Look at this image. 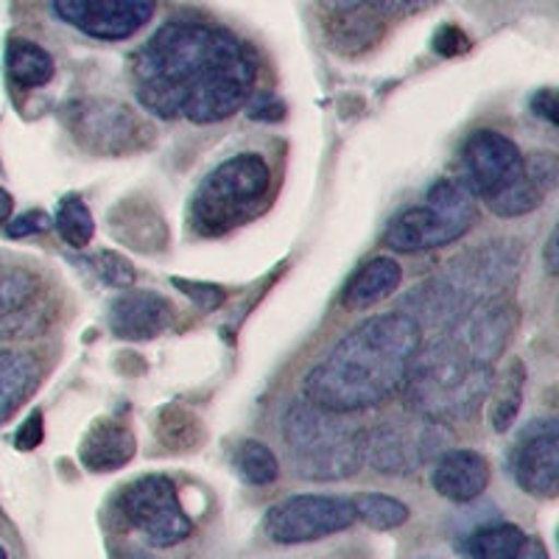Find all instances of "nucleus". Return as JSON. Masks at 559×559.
Wrapping results in <instances>:
<instances>
[{"instance_id": "obj_1", "label": "nucleus", "mask_w": 559, "mask_h": 559, "mask_svg": "<svg viewBox=\"0 0 559 559\" xmlns=\"http://www.w3.org/2000/svg\"><path fill=\"white\" fill-rule=\"evenodd\" d=\"M258 79L249 45L204 23H166L132 57L134 98L163 121L218 123L247 107Z\"/></svg>"}, {"instance_id": "obj_2", "label": "nucleus", "mask_w": 559, "mask_h": 559, "mask_svg": "<svg viewBox=\"0 0 559 559\" xmlns=\"http://www.w3.org/2000/svg\"><path fill=\"white\" fill-rule=\"evenodd\" d=\"M518 328V311L503 294L487 299L439 336L419 344L403 381V403L412 414L453 423L476 417L496 381V364Z\"/></svg>"}, {"instance_id": "obj_3", "label": "nucleus", "mask_w": 559, "mask_h": 559, "mask_svg": "<svg viewBox=\"0 0 559 559\" xmlns=\"http://www.w3.org/2000/svg\"><path fill=\"white\" fill-rule=\"evenodd\" d=\"M423 331L403 311L381 313L349 331L302 381L306 401L336 414H356L401 392Z\"/></svg>"}, {"instance_id": "obj_4", "label": "nucleus", "mask_w": 559, "mask_h": 559, "mask_svg": "<svg viewBox=\"0 0 559 559\" xmlns=\"http://www.w3.org/2000/svg\"><path fill=\"white\" fill-rule=\"evenodd\" d=\"M521 263L523 249L512 241L478 247L412 288L403 297L401 311L419 324V331H442L476 306L503 294L518 277Z\"/></svg>"}, {"instance_id": "obj_5", "label": "nucleus", "mask_w": 559, "mask_h": 559, "mask_svg": "<svg viewBox=\"0 0 559 559\" xmlns=\"http://www.w3.org/2000/svg\"><path fill=\"white\" fill-rule=\"evenodd\" d=\"M283 439L294 473L311 481H338L364 467V431L344 414L328 412L308 401L288 406Z\"/></svg>"}, {"instance_id": "obj_6", "label": "nucleus", "mask_w": 559, "mask_h": 559, "mask_svg": "<svg viewBox=\"0 0 559 559\" xmlns=\"http://www.w3.org/2000/svg\"><path fill=\"white\" fill-rule=\"evenodd\" d=\"M272 188V168L261 154H236L224 159L199 182L191 199V227L199 236L233 233L263 207Z\"/></svg>"}, {"instance_id": "obj_7", "label": "nucleus", "mask_w": 559, "mask_h": 559, "mask_svg": "<svg viewBox=\"0 0 559 559\" xmlns=\"http://www.w3.org/2000/svg\"><path fill=\"white\" fill-rule=\"evenodd\" d=\"M476 193L462 179H439L431 185L426 202L403 210L383 233V243L392 252H428L448 247L471 233L476 224Z\"/></svg>"}, {"instance_id": "obj_8", "label": "nucleus", "mask_w": 559, "mask_h": 559, "mask_svg": "<svg viewBox=\"0 0 559 559\" xmlns=\"http://www.w3.org/2000/svg\"><path fill=\"white\" fill-rule=\"evenodd\" d=\"M448 433L445 423L428 417L389 419L381 426L364 431V462L383 476H408L423 464L445 453Z\"/></svg>"}, {"instance_id": "obj_9", "label": "nucleus", "mask_w": 559, "mask_h": 559, "mask_svg": "<svg viewBox=\"0 0 559 559\" xmlns=\"http://www.w3.org/2000/svg\"><path fill=\"white\" fill-rule=\"evenodd\" d=\"M118 512L154 548L179 546L193 534V521L168 476H143L129 484L118 498Z\"/></svg>"}, {"instance_id": "obj_10", "label": "nucleus", "mask_w": 559, "mask_h": 559, "mask_svg": "<svg viewBox=\"0 0 559 559\" xmlns=\"http://www.w3.org/2000/svg\"><path fill=\"white\" fill-rule=\"evenodd\" d=\"M356 523L353 501L342 496H292L274 503L263 518V532L280 546H302L347 532Z\"/></svg>"}, {"instance_id": "obj_11", "label": "nucleus", "mask_w": 559, "mask_h": 559, "mask_svg": "<svg viewBox=\"0 0 559 559\" xmlns=\"http://www.w3.org/2000/svg\"><path fill=\"white\" fill-rule=\"evenodd\" d=\"M70 134L79 146L96 154H123L146 140V123L123 102L112 98H82L64 109Z\"/></svg>"}, {"instance_id": "obj_12", "label": "nucleus", "mask_w": 559, "mask_h": 559, "mask_svg": "<svg viewBox=\"0 0 559 559\" xmlns=\"http://www.w3.org/2000/svg\"><path fill=\"white\" fill-rule=\"evenodd\" d=\"M53 14L102 43L134 37L154 17V0H53Z\"/></svg>"}, {"instance_id": "obj_13", "label": "nucleus", "mask_w": 559, "mask_h": 559, "mask_svg": "<svg viewBox=\"0 0 559 559\" xmlns=\"http://www.w3.org/2000/svg\"><path fill=\"white\" fill-rule=\"evenodd\" d=\"M462 182L478 197L489 199L523 174V154L515 140L496 129H476L464 140Z\"/></svg>"}, {"instance_id": "obj_14", "label": "nucleus", "mask_w": 559, "mask_h": 559, "mask_svg": "<svg viewBox=\"0 0 559 559\" xmlns=\"http://www.w3.org/2000/svg\"><path fill=\"white\" fill-rule=\"evenodd\" d=\"M512 476L534 498H557L559 492V426L557 419L532 423L512 453Z\"/></svg>"}, {"instance_id": "obj_15", "label": "nucleus", "mask_w": 559, "mask_h": 559, "mask_svg": "<svg viewBox=\"0 0 559 559\" xmlns=\"http://www.w3.org/2000/svg\"><path fill=\"white\" fill-rule=\"evenodd\" d=\"M557 157L546 152L523 157V174L512 185H507L501 193L487 199V207L498 218H521L543 207L548 193L557 188Z\"/></svg>"}, {"instance_id": "obj_16", "label": "nucleus", "mask_w": 559, "mask_h": 559, "mask_svg": "<svg viewBox=\"0 0 559 559\" xmlns=\"http://www.w3.org/2000/svg\"><path fill=\"white\" fill-rule=\"evenodd\" d=\"M174 324V308L166 297L154 292L121 294L109 306V331L123 342H148Z\"/></svg>"}, {"instance_id": "obj_17", "label": "nucleus", "mask_w": 559, "mask_h": 559, "mask_svg": "<svg viewBox=\"0 0 559 559\" xmlns=\"http://www.w3.org/2000/svg\"><path fill=\"white\" fill-rule=\"evenodd\" d=\"M431 484L445 501L471 503L487 492L489 462L471 448H453L437 456Z\"/></svg>"}, {"instance_id": "obj_18", "label": "nucleus", "mask_w": 559, "mask_h": 559, "mask_svg": "<svg viewBox=\"0 0 559 559\" xmlns=\"http://www.w3.org/2000/svg\"><path fill=\"white\" fill-rule=\"evenodd\" d=\"M138 453V439L123 419L102 417L90 426L79 445V459L90 473H115L127 467Z\"/></svg>"}, {"instance_id": "obj_19", "label": "nucleus", "mask_w": 559, "mask_h": 559, "mask_svg": "<svg viewBox=\"0 0 559 559\" xmlns=\"http://www.w3.org/2000/svg\"><path fill=\"white\" fill-rule=\"evenodd\" d=\"M403 283V269L394 258L378 254L372 261L364 263L342 292V306L347 311H367L372 306H381L383 299L392 297Z\"/></svg>"}, {"instance_id": "obj_20", "label": "nucleus", "mask_w": 559, "mask_h": 559, "mask_svg": "<svg viewBox=\"0 0 559 559\" xmlns=\"http://www.w3.org/2000/svg\"><path fill=\"white\" fill-rule=\"evenodd\" d=\"M43 364L26 349H0V419H9L37 392Z\"/></svg>"}, {"instance_id": "obj_21", "label": "nucleus", "mask_w": 559, "mask_h": 559, "mask_svg": "<svg viewBox=\"0 0 559 559\" xmlns=\"http://www.w3.org/2000/svg\"><path fill=\"white\" fill-rule=\"evenodd\" d=\"M7 70L17 87H45L57 73L53 57L32 39H12L7 48Z\"/></svg>"}, {"instance_id": "obj_22", "label": "nucleus", "mask_w": 559, "mask_h": 559, "mask_svg": "<svg viewBox=\"0 0 559 559\" xmlns=\"http://www.w3.org/2000/svg\"><path fill=\"white\" fill-rule=\"evenodd\" d=\"M523 386H526V367L523 361L512 358L503 369V376L498 381H492L489 389V426L496 428L498 433H507L509 428L515 426L518 414L523 406Z\"/></svg>"}, {"instance_id": "obj_23", "label": "nucleus", "mask_w": 559, "mask_h": 559, "mask_svg": "<svg viewBox=\"0 0 559 559\" xmlns=\"http://www.w3.org/2000/svg\"><path fill=\"white\" fill-rule=\"evenodd\" d=\"M526 532L518 523H489L467 540V559H512L521 551Z\"/></svg>"}, {"instance_id": "obj_24", "label": "nucleus", "mask_w": 559, "mask_h": 559, "mask_svg": "<svg viewBox=\"0 0 559 559\" xmlns=\"http://www.w3.org/2000/svg\"><path fill=\"white\" fill-rule=\"evenodd\" d=\"M233 467H236L238 478L249 487H269L277 481L280 462L274 451L258 439H243L233 451Z\"/></svg>"}, {"instance_id": "obj_25", "label": "nucleus", "mask_w": 559, "mask_h": 559, "mask_svg": "<svg viewBox=\"0 0 559 559\" xmlns=\"http://www.w3.org/2000/svg\"><path fill=\"white\" fill-rule=\"evenodd\" d=\"M349 501H353V509H356V521L367 523L376 532L401 528L408 521V515H412L406 503L392 496H383V492H358Z\"/></svg>"}, {"instance_id": "obj_26", "label": "nucleus", "mask_w": 559, "mask_h": 559, "mask_svg": "<svg viewBox=\"0 0 559 559\" xmlns=\"http://www.w3.org/2000/svg\"><path fill=\"white\" fill-rule=\"evenodd\" d=\"M51 324V306L43 299V292L34 299H28L26 306L14 308V311L0 317V342H23V338H34L39 333L48 331Z\"/></svg>"}, {"instance_id": "obj_27", "label": "nucleus", "mask_w": 559, "mask_h": 559, "mask_svg": "<svg viewBox=\"0 0 559 559\" xmlns=\"http://www.w3.org/2000/svg\"><path fill=\"white\" fill-rule=\"evenodd\" d=\"M53 224H57L62 241L73 249L90 247V241L96 236V218L90 213L87 202L82 197H76V193H70V197H64L59 202Z\"/></svg>"}, {"instance_id": "obj_28", "label": "nucleus", "mask_w": 559, "mask_h": 559, "mask_svg": "<svg viewBox=\"0 0 559 559\" xmlns=\"http://www.w3.org/2000/svg\"><path fill=\"white\" fill-rule=\"evenodd\" d=\"M157 431L171 451H188L197 448L202 439V426H199L197 414L182 406H168L159 412Z\"/></svg>"}, {"instance_id": "obj_29", "label": "nucleus", "mask_w": 559, "mask_h": 559, "mask_svg": "<svg viewBox=\"0 0 559 559\" xmlns=\"http://www.w3.org/2000/svg\"><path fill=\"white\" fill-rule=\"evenodd\" d=\"M43 292V280L28 269H0V317L26 306Z\"/></svg>"}, {"instance_id": "obj_30", "label": "nucleus", "mask_w": 559, "mask_h": 559, "mask_svg": "<svg viewBox=\"0 0 559 559\" xmlns=\"http://www.w3.org/2000/svg\"><path fill=\"white\" fill-rule=\"evenodd\" d=\"M93 269H96V274L107 283V286L115 288H129L134 286V280H138V272H134L132 263H129L127 258H121V254L109 252V249H104V252H98L96 258H93Z\"/></svg>"}, {"instance_id": "obj_31", "label": "nucleus", "mask_w": 559, "mask_h": 559, "mask_svg": "<svg viewBox=\"0 0 559 559\" xmlns=\"http://www.w3.org/2000/svg\"><path fill=\"white\" fill-rule=\"evenodd\" d=\"M171 283L179 288V292L188 294V297L193 299V306H199L202 311H216V308L224 306V299H227V292L213 286V283H191V280H179V277H174Z\"/></svg>"}, {"instance_id": "obj_32", "label": "nucleus", "mask_w": 559, "mask_h": 559, "mask_svg": "<svg viewBox=\"0 0 559 559\" xmlns=\"http://www.w3.org/2000/svg\"><path fill=\"white\" fill-rule=\"evenodd\" d=\"M431 48L433 53L442 59L462 57V53L471 51V37H467L459 26H439L437 34H433Z\"/></svg>"}, {"instance_id": "obj_33", "label": "nucleus", "mask_w": 559, "mask_h": 559, "mask_svg": "<svg viewBox=\"0 0 559 559\" xmlns=\"http://www.w3.org/2000/svg\"><path fill=\"white\" fill-rule=\"evenodd\" d=\"M7 236L9 238H28L39 236V233H48L51 229V218L43 210H28V213H20L7 222Z\"/></svg>"}, {"instance_id": "obj_34", "label": "nucleus", "mask_w": 559, "mask_h": 559, "mask_svg": "<svg viewBox=\"0 0 559 559\" xmlns=\"http://www.w3.org/2000/svg\"><path fill=\"white\" fill-rule=\"evenodd\" d=\"M247 115L252 121H261V123H277L286 118V104L280 102L274 96H249L247 102Z\"/></svg>"}, {"instance_id": "obj_35", "label": "nucleus", "mask_w": 559, "mask_h": 559, "mask_svg": "<svg viewBox=\"0 0 559 559\" xmlns=\"http://www.w3.org/2000/svg\"><path fill=\"white\" fill-rule=\"evenodd\" d=\"M367 3H372V9L383 17H412V14L437 7L439 0H367Z\"/></svg>"}, {"instance_id": "obj_36", "label": "nucleus", "mask_w": 559, "mask_h": 559, "mask_svg": "<svg viewBox=\"0 0 559 559\" xmlns=\"http://www.w3.org/2000/svg\"><path fill=\"white\" fill-rule=\"evenodd\" d=\"M45 439V426H43V412H32V417L17 428L14 433V448L17 451H34L39 448V442Z\"/></svg>"}, {"instance_id": "obj_37", "label": "nucleus", "mask_w": 559, "mask_h": 559, "mask_svg": "<svg viewBox=\"0 0 559 559\" xmlns=\"http://www.w3.org/2000/svg\"><path fill=\"white\" fill-rule=\"evenodd\" d=\"M532 112L537 115V118H543L548 127H557V90L554 87L537 90L532 98Z\"/></svg>"}, {"instance_id": "obj_38", "label": "nucleus", "mask_w": 559, "mask_h": 559, "mask_svg": "<svg viewBox=\"0 0 559 559\" xmlns=\"http://www.w3.org/2000/svg\"><path fill=\"white\" fill-rule=\"evenodd\" d=\"M512 559H551V557H548V548L540 537H532V534H526V540H523L521 551H518Z\"/></svg>"}, {"instance_id": "obj_39", "label": "nucleus", "mask_w": 559, "mask_h": 559, "mask_svg": "<svg viewBox=\"0 0 559 559\" xmlns=\"http://www.w3.org/2000/svg\"><path fill=\"white\" fill-rule=\"evenodd\" d=\"M328 12L333 14H344V12H356L358 7H364L367 0H319Z\"/></svg>"}, {"instance_id": "obj_40", "label": "nucleus", "mask_w": 559, "mask_h": 559, "mask_svg": "<svg viewBox=\"0 0 559 559\" xmlns=\"http://www.w3.org/2000/svg\"><path fill=\"white\" fill-rule=\"evenodd\" d=\"M557 263H559V258H557V229H554L551 236H548V243H546V272L551 274H557Z\"/></svg>"}, {"instance_id": "obj_41", "label": "nucleus", "mask_w": 559, "mask_h": 559, "mask_svg": "<svg viewBox=\"0 0 559 559\" xmlns=\"http://www.w3.org/2000/svg\"><path fill=\"white\" fill-rule=\"evenodd\" d=\"M12 210H14V199L7 188H0V227H7V222L12 218Z\"/></svg>"}, {"instance_id": "obj_42", "label": "nucleus", "mask_w": 559, "mask_h": 559, "mask_svg": "<svg viewBox=\"0 0 559 559\" xmlns=\"http://www.w3.org/2000/svg\"><path fill=\"white\" fill-rule=\"evenodd\" d=\"M0 559H9V554H7V548L0 546Z\"/></svg>"}]
</instances>
